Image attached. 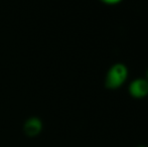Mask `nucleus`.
I'll use <instances>...</instances> for the list:
<instances>
[{"instance_id":"obj_1","label":"nucleus","mask_w":148,"mask_h":147,"mask_svg":"<svg viewBox=\"0 0 148 147\" xmlns=\"http://www.w3.org/2000/svg\"><path fill=\"white\" fill-rule=\"evenodd\" d=\"M128 68L123 63L114 64L108 70L105 77V86L109 90H118L128 79Z\"/></svg>"},{"instance_id":"obj_6","label":"nucleus","mask_w":148,"mask_h":147,"mask_svg":"<svg viewBox=\"0 0 148 147\" xmlns=\"http://www.w3.org/2000/svg\"><path fill=\"white\" fill-rule=\"evenodd\" d=\"M137 147H148V146H145V145H139V146H137Z\"/></svg>"},{"instance_id":"obj_4","label":"nucleus","mask_w":148,"mask_h":147,"mask_svg":"<svg viewBox=\"0 0 148 147\" xmlns=\"http://www.w3.org/2000/svg\"><path fill=\"white\" fill-rule=\"evenodd\" d=\"M100 1L106 5H117V4L121 3L123 0H100Z\"/></svg>"},{"instance_id":"obj_3","label":"nucleus","mask_w":148,"mask_h":147,"mask_svg":"<svg viewBox=\"0 0 148 147\" xmlns=\"http://www.w3.org/2000/svg\"><path fill=\"white\" fill-rule=\"evenodd\" d=\"M42 129V121H41L40 118L35 117V116H32V117L26 119L23 124V132L28 137H36L41 133Z\"/></svg>"},{"instance_id":"obj_2","label":"nucleus","mask_w":148,"mask_h":147,"mask_svg":"<svg viewBox=\"0 0 148 147\" xmlns=\"http://www.w3.org/2000/svg\"><path fill=\"white\" fill-rule=\"evenodd\" d=\"M128 92L134 99H144L148 96V81L145 78H137L128 86Z\"/></svg>"},{"instance_id":"obj_5","label":"nucleus","mask_w":148,"mask_h":147,"mask_svg":"<svg viewBox=\"0 0 148 147\" xmlns=\"http://www.w3.org/2000/svg\"><path fill=\"white\" fill-rule=\"evenodd\" d=\"M145 79H146V80L148 81V70L146 71V74H145Z\"/></svg>"}]
</instances>
